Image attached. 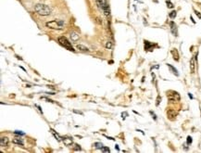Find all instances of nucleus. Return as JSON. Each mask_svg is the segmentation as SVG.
<instances>
[{"label": "nucleus", "mask_w": 201, "mask_h": 153, "mask_svg": "<svg viewBox=\"0 0 201 153\" xmlns=\"http://www.w3.org/2000/svg\"><path fill=\"white\" fill-rule=\"evenodd\" d=\"M176 11L175 10H173V11H172V12L170 13V18H172V19H174V18L176 17Z\"/></svg>", "instance_id": "obj_17"}, {"label": "nucleus", "mask_w": 201, "mask_h": 153, "mask_svg": "<svg viewBox=\"0 0 201 153\" xmlns=\"http://www.w3.org/2000/svg\"><path fill=\"white\" fill-rule=\"evenodd\" d=\"M195 12H196V14H197V17H198L199 19H200V18H201V14H200V13H199L198 11H195Z\"/></svg>", "instance_id": "obj_26"}, {"label": "nucleus", "mask_w": 201, "mask_h": 153, "mask_svg": "<svg viewBox=\"0 0 201 153\" xmlns=\"http://www.w3.org/2000/svg\"><path fill=\"white\" fill-rule=\"evenodd\" d=\"M73 112L74 113H78V114H81V115H83V113L82 112V111H76V110H74Z\"/></svg>", "instance_id": "obj_24"}, {"label": "nucleus", "mask_w": 201, "mask_h": 153, "mask_svg": "<svg viewBox=\"0 0 201 153\" xmlns=\"http://www.w3.org/2000/svg\"><path fill=\"white\" fill-rule=\"evenodd\" d=\"M105 47H106V48L110 49L111 47H112V43H111V42H107L106 43V46H105Z\"/></svg>", "instance_id": "obj_18"}, {"label": "nucleus", "mask_w": 201, "mask_h": 153, "mask_svg": "<svg viewBox=\"0 0 201 153\" xmlns=\"http://www.w3.org/2000/svg\"><path fill=\"white\" fill-rule=\"evenodd\" d=\"M62 141H63L64 145L67 146V147H70L73 144V141H72V137H64L62 138Z\"/></svg>", "instance_id": "obj_7"}, {"label": "nucleus", "mask_w": 201, "mask_h": 153, "mask_svg": "<svg viewBox=\"0 0 201 153\" xmlns=\"http://www.w3.org/2000/svg\"><path fill=\"white\" fill-rule=\"evenodd\" d=\"M101 150L103 151V152H109V151H110L109 149H108V147H103V148L101 149Z\"/></svg>", "instance_id": "obj_20"}, {"label": "nucleus", "mask_w": 201, "mask_h": 153, "mask_svg": "<svg viewBox=\"0 0 201 153\" xmlns=\"http://www.w3.org/2000/svg\"><path fill=\"white\" fill-rule=\"evenodd\" d=\"M74 146H75V148H74V149H75V150H81V148H80V146H79V145L75 144Z\"/></svg>", "instance_id": "obj_23"}, {"label": "nucleus", "mask_w": 201, "mask_h": 153, "mask_svg": "<svg viewBox=\"0 0 201 153\" xmlns=\"http://www.w3.org/2000/svg\"><path fill=\"white\" fill-rule=\"evenodd\" d=\"M170 25H171V30H172V33L175 36H177V26H176V24L174 23L173 21H172V22L170 23Z\"/></svg>", "instance_id": "obj_10"}, {"label": "nucleus", "mask_w": 201, "mask_h": 153, "mask_svg": "<svg viewBox=\"0 0 201 153\" xmlns=\"http://www.w3.org/2000/svg\"><path fill=\"white\" fill-rule=\"evenodd\" d=\"M192 143V137L191 136H187V144L190 145Z\"/></svg>", "instance_id": "obj_22"}, {"label": "nucleus", "mask_w": 201, "mask_h": 153, "mask_svg": "<svg viewBox=\"0 0 201 153\" xmlns=\"http://www.w3.org/2000/svg\"><path fill=\"white\" fill-rule=\"evenodd\" d=\"M14 134L15 135H20V136H24V135H25L23 132H21V131H15Z\"/></svg>", "instance_id": "obj_21"}, {"label": "nucleus", "mask_w": 201, "mask_h": 153, "mask_svg": "<svg viewBox=\"0 0 201 153\" xmlns=\"http://www.w3.org/2000/svg\"><path fill=\"white\" fill-rule=\"evenodd\" d=\"M115 149H118V150H119V149H119V146H118V145H116V146H115Z\"/></svg>", "instance_id": "obj_30"}, {"label": "nucleus", "mask_w": 201, "mask_h": 153, "mask_svg": "<svg viewBox=\"0 0 201 153\" xmlns=\"http://www.w3.org/2000/svg\"><path fill=\"white\" fill-rule=\"evenodd\" d=\"M172 57H173V60H175V61H178V60H179V54H178V51L176 50L175 48H173L172 50Z\"/></svg>", "instance_id": "obj_11"}, {"label": "nucleus", "mask_w": 201, "mask_h": 153, "mask_svg": "<svg viewBox=\"0 0 201 153\" xmlns=\"http://www.w3.org/2000/svg\"><path fill=\"white\" fill-rule=\"evenodd\" d=\"M95 149H101L102 148H103V145H102V143H99V142L95 143Z\"/></svg>", "instance_id": "obj_16"}, {"label": "nucleus", "mask_w": 201, "mask_h": 153, "mask_svg": "<svg viewBox=\"0 0 201 153\" xmlns=\"http://www.w3.org/2000/svg\"><path fill=\"white\" fill-rule=\"evenodd\" d=\"M159 100H160V97H158V99H157V106H159Z\"/></svg>", "instance_id": "obj_27"}, {"label": "nucleus", "mask_w": 201, "mask_h": 153, "mask_svg": "<svg viewBox=\"0 0 201 153\" xmlns=\"http://www.w3.org/2000/svg\"><path fill=\"white\" fill-rule=\"evenodd\" d=\"M167 98H168V100L171 102H178L180 101L181 99V97L179 95V93H177L175 91H168Z\"/></svg>", "instance_id": "obj_5"}, {"label": "nucleus", "mask_w": 201, "mask_h": 153, "mask_svg": "<svg viewBox=\"0 0 201 153\" xmlns=\"http://www.w3.org/2000/svg\"><path fill=\"white\" fill-rule=\"evenodd\" d=\"M167 65H168V68H169L170 70H171V72H172V73H173V74H175L176 76H178V75H179V73H178V71L176 70V69L174 68V67L172 66V65H171V64H167Z\"/></svg>", "instance_id": "obj_12"}, {"label": "nucleus", "mask_w": 201, "mask_h": 153, "mask_svg": "<svg viewBox=\"0 0 201 153\" xmlns=\"http://www.w3.org/2000/svg\"><path fill=\"white\" fill-rule=\"evenodd\" d=\"M12 142L14 143V144L21 145V146H23L24 145L23 141H22V139H21V138H14V139L12 140Z\"/></svg>", "instance_id": "obj_13"}, {"label": "nucleus", "mask_w": 201, "mask_h": 153, "mask_svg": "<svg viewBox=\"0 0 201 153\" xmlns=\"http://www.w3.org/2000/svg\"><path fill=\"white\" fill-rule=\"evenodd\" d=\"M76 47L81 51H88V48H87L86 47H85V46H83V45H77Z\"/></svg>", "instance_id": "obj_15"}, {"label": "nucleus", "mask_w": 201, "mask_h": 153, "mask_svg": "<svg viewBox=\"0 0 201 153\" xmlns=\"http://www.w3.org/2000/svg\"><path fill=\"white\" fill-rule=\"evenodd\" d=\"M188 95H189V98H191V99H193V96H192V95H191V94H190V93H189V94H188Z\"/></svg>", "instance_id": "obj_29"}, {"label": "nucleus", "mask_w": 201, "mask_h": 153, "mask_svg": "<svg viewBox=\"0 0 201 153\" xmlns=\"http://www.w3.org/2000/svg\"><path fill=\"white\" fill-rule=\"evenodd\" d=\"M59 43L60 44V45L62 46V47H64L65 48H67L68 50L70 51H75L73 49V47H72V44H70V42L68 41V39L66 38V37H64V36H60V37H59Z\"/></svg>", "instance_id": "obj_4"}, {"label": "nucleus", "mask_w": 201, "mask_h": 153, "mask_svg": "<svg viewBox=\"0 0 201 153\" xmlns=\"http://www.w3.org/2000/svg\"><path fill=\"white\" fill-rule=\"evenodd\" d=\"M150 113H151V114L153 115V118H154V120H157V116H156V115H155L154 113L152 112V111H150Z\"/></svg>", "instance_id": "obj_28"}, {"label": "nucleus", "mask_w": 201, "mask_h": 153, "mask_svg": "<svg viewBox=\"0 0 201 153\" xmlns=\"http://www.w3.org/2000/svg\"><path fill=\"white\" fill-rule=\"evenodd\" d=\"M63 25L64 22L63 21H60V20H55V21H48L46 23V26L50 29H57V30H61L63 29Z\"/></svg>", "instance_id": "obj_2"}, {"label": "nucleus", "mask_w": 201, "mask_h": 153, "mask_svg": "<svg viewBox=\"0 0 201 153\" xmlns=\"http://www.w3.org/2000/svg\"><path fill=\"white\" fill-rule=\"evenodd\" d=\"M166 3H167V7L169 8V9H172V8H173V4H172V2H170V1H167Z\"/></svg>", "instance_id": "obj_19"}, {"label": "nucleus", "mask_w": 201, "mask_h": 153, "mask_svg": "<svg viewBox=\"0 0 201 153\" xmlns=\"http://www.w3.org/2000/svg\"><path fill=\"white\" fill-rule=\"evenodd\" d=\"M34 10L41 16H48L51 14V9L44 4H37L34 8Z\"/></svg>", "instance_id": "obj_1"}, {"label": "nucleus", "mask_w": 201, "mask_h": 153, "mask_svg": "<svg viewBox=\"0 0 201 153\" xmlns=\"http://www.w3.org/2000/svg\"><path fill=\"white\" fill-rule=\"evenodd\" d=\"M9 142V140L8 137H1V139H0V145H1V147H8Z\"/></svg>", "instance_id": "obj_8"}, {"label": "nucleus", "mask_w": 201, "mask_h": 153, "mask_svg": "<svg viewBox=\"0 0 201 153\" xmlns=\"http://www.w3.org/2000/svg\"><path fill=\"white\" fill-rule=\"evenodd\" d=\"M122 119H125L126 118V116H128V114H127V112H122Z\"/></svg>", "instance_id": "obj_25"}, {"label": "nucleus", "mask_w": 201, "mask_h": 153, "mask_svg": "<svg viewBox=\"0 0 201 153\" xmlns=\"http://www.w3.org/2000/svg\"><path fill=\"white\" fill-rule=\"evenodd\" d=\"M98 5L102 9V10L104 11V14L105 16L108 17L110 15V10H109V7H108V3H107V0H96Z\"/></svg>", "instance_id": "obj_3"}, {"label": "nucleus", "mask_w": 201, "mask_h": 153, "mask_svg": "<svg viewBox=\"0 0 201 153\" xmlns=\"http://www.w3.org/2000/svg\"><path fill=\"white\" fill-rule=\"evenodd\" d=\"M167 116H168V118L171 120V121H174V120L176 119L177 113H176V111H174V110L170 109V110H168V111H167Z\"/></svg>", "instance_id": "obj_6"}, {"label": "nucleus", "mask_w": 201, "mask_h": 153, "mask_svg": "<svg viewBox=\"0 0 201 153\" xmlns=\"http://www.w3.org/2000/svg\"><path fill=\"white\" fill-rule=\"evenodd\" d=\"M195 67H196V58H192L190 60V70L191 73L195 72Z\"/></svg>", "instance_id": "obj_9"}, {"label": "nucleus", "mask_w": 201, "mask_h": 153, "mask_svg": "<svg viewBox=\"0 0 201 153\" xmlns=\"http://www.w3.org/2000/svg\"><path fill=\"white\" fill-rule=\"evenodd\" d=\"M70 38H72V41H77L79 39V34H76V33H72L70 34Z\"/></svg>", "instance_id": "obj_14"}]
</instances>
